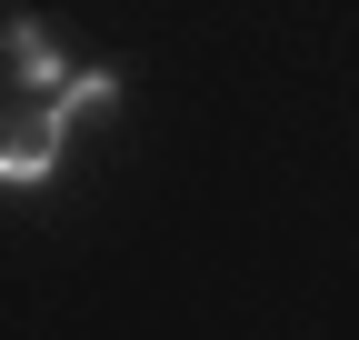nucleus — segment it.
<instances>
[{"mask_svg":"<svg viewBox=\"0 0 359 340\" xmlns=\"http://www.w3.org/2000/svg\"><path fill=\"white\" fill-rule=\"evenodd\" d=\"M110 110H120V80H110V70H70L60 91L40 100V120H30V131L50 140V150H60V140L80 131V120H110Z\"/></svg>","mask_w":359,"mask_h":340,"instance_id":"obj_1","label":"nucleus"},{"mask_svg":"<svg viewBox=\"0 0 359 340\" xmlns=\"http://www.w3.org/2000/svg\"><path fill=\"white\" fill-rule=\"evenodd\" d=\"M0 60H11V80H20V91H40V100L70 80V70H60V51H50V30H30V20L0 30Z\"/></svg>","mask_w":359,"mask_h":340,"instance_id":"obj_2","label":"nucleus"},{"mask_svg":"<svg viewBox=\"0 0 359 340\" xmlns=\"http://www.w3.org/2000/svg\"><path fill=\"white\" fill-rule=\"evenodd\" d=\"M50 170H60V150L40 140V131H30V140H20V131L0 140V190H40V181H50Z\"/></svg>","mask_w":359,"mask_h":340,"instance_id":"obj_3","label":"nucleus"}]
</instances>
